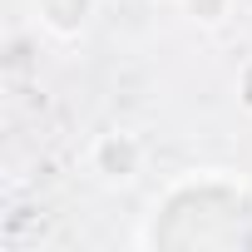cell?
Segmentation results:
<instances>
[{
    "label": "cell",
    "instance_id": "cell-1",
    "mask_svg": "<svg viewBox=\"0 0 252 252\" xmlns=\"http://www.w3.org/2000/svg\"><path fill=\"white\" fill-rule=\"evenodd\" d=\"M149 163V144L134 129H104L89 144V173L99 183H134Z\"/></svg>",
    "mask_w": 252,
    "mask_h": 252
},
{
    "label": "cell",
    "instance_id": "cell-2",
    "mask_svg": "<svg viewBox=\"0 0 252 252\" xmlns=\"http://www.w3.org/2000/svg\"><path fill=\"white\" fill-rule=\"evenodd\" d=\"M35 10V30L55 45H79L94 20H99V0H30Z\"/></svg>",
    "mask_w": 252,
    "mask_h": 252
},
{
    "label": "cell",
    "instance_id": "cell-3",
    "mask_svg": "<svg viewBox=\"0 0 252 252\" xmlns=\"http://www.w3.org/2000/svg\"><path fill=\"white\" fill-rule=\"evenodd\" d=\"M178 10L198 25V30H222L237 10V0H178Z\"/></svg>",
    "mask_w": 252,
    "mask_h": 252
},
{
    "label": "cell",
    "instance_id": "cell-4",
    "mask_svg": "<svg viewBox=\"0 0 252 252\" xmlns=\"http://www.w3.org/2000/svg\"><path fill=\"white\" fill-rule=\"evenodd\" d=\"M232 94H237V109L252 114V55L237 64V74H232Z\"/></svg>",
    "mask_w": 252,
    "mask_h": 252
},
{
    "label": "cell",
    "instance_id": "cell-5",
    "mask_svg": "<svg viewBox=\"0 0 252 252\" xmlns=\"http://www.w3.org/2000/svg\"><path fill=\"white\" fill-rule=\"evenodd\" d=\"M173 5H178V0H173Z\"/></svg>",
    "mask_w": 252,
    "mask_h": 252
}]
</instances>
